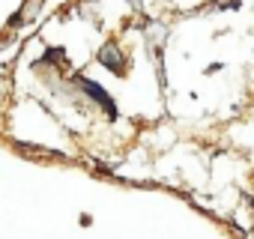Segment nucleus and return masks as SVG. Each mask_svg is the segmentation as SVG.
Returning a JSON list of instances; mask_svg holds the SVG:
<instances>
[{"mask_svg": "<svg viewBox=\"0 0 254 239\" xmlns=\"http://www.w3.org/2000/svg\"><path fill=\"white\" fill-rule=\"evenodd\" d=\"M81 87H84V93H90V99L96 102V105H102V111L105 114H111V117H117V105H114V99L96 84V81H87V78H81Z\"/></svg>", "mask_w": 254, "mask_h": 239, "instance_id": "nucleus-1", "label": "nucleus"}, {"mask_svg": "<svg viewBox=\"0 0 254 239\" xmlns=\"http://www.w3.org/2000/svg\"><path fill=\"white\" fill-rule=\"evenodd\" d=\"M99 60H102V66H108V69H111V72H117V75H123V69H126L123 54H120L114 45H105V48L99 51Z\"/></svg>", "mask_w": 254, "mask_h": 239, "instance_id": "nucleus-2", "label": "nucleus"}]
</instances>
